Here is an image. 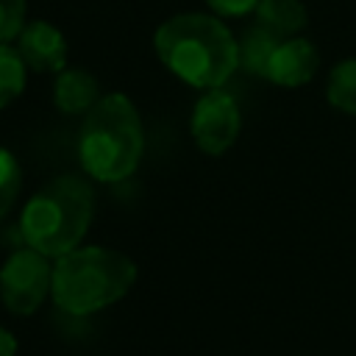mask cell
<instances>
[{
	"mask_svg": "<svg viewBox=\"0 0 356 356\" xmlns=\"http://www.w3.org/2000/svg\"><path fill=\"white\" fill-rule=\"evenodd\" d=\"M161 64L195 89H220L239 67V42L217 14H175L153 36Z\"/></svg>",
	"mask_w": 356,
	"mask_h": 356,
	"instance_id": "obj_1",
	"label": "cell"
},
{
	"mask_svg": "<svg viewBox=\"0 0 356 356\" xmlns=\"http://www.w3.org/2000/svg\"><path fill=\"white\" fill-rule=\"evenodd\" d=\"M145 153V131L136 106L108 92L83 117L78 134V159L89 178L100 184H117L136 172Z\"/></svg>",
	"mask_w": 356,
	"mask_h": 356,
	"instance_id": "obj_2",
	"label": "cell"
},
{
	"mask_svg": "<svg viewBox=\"0 0 356 356\" xmlns=\"http://www.w3.org/2000/svg\"><path fill=\"white\" fill-rule=\"evenodd\" d=\"M136 281V264L103 245L75 248L53 264V300L61 312L86 317L128 295Z\"/></svg>",
	"mask_w": 356,
	"mask_h": 356,
	"instance_id": "obj_3",
	"label": "cell"
},
{
	"mask_svg": "<svg viewBox=\"0 0 356 356\" xmlns=\"http://www.w3.org/2000/svg\"><path fill=\"white\" fill-rule=\"evenodd\" d=\"M95 214V192L78 175H58L44 184L19 214L22 242L47 259L81 245Z\"/></svg>",
	"mask_w": 356,
	"mask_h": 356,
	"instance_id": "obj_4",
	"label": "cell"
},
{
	"mask_svg": "<svg viewBox=\"0 0 356 356\" xmlns=\"http://www.w3.org/2000/svg\"><path fill=\"white\" fill-rule=\"evenodd\" d=\"M53 289V264L33 248L14 250L0 267V298L11 314H33Z\"/></svg>",
	"mask_w": 356,
	"mask_h": 356,
	"instance_id": "obj_5",
	"label": "cell"
},
{
	"mask_svg": "<svg viewBox=\"0 0 356 356\" xmlns=\"http://www.w3.org/2000/svg\"><path fill=\"white\" fill-rule=\"evenodd\" d=\"M242 117L236 100L220 86V89H206L200 100L192 108L189 131L195 145L209 153V156H222L239 136Z\"/></svg>",
	"mask_w": 356,
	"mask_h": 356,
	"instance_id": "obj_6",
	"label": "cell"
},
{
	"mask_svg": "<svg viewBox=\"0 0 356 356\" xmlns=\"http://www.w3.org/2000/svg\"><path fill=\"white\" fill-rule=\"evenodd\" d=\"M17 53L33 72H61L67 67V39L47 19L25 22L17 36Z\"/></svg>",
	"mask_w": 356,
	"mask_h": 356,
	"instance_id": "obj_7",
	"label": "cell"
},
{
	"mask_svg": "<svg viewBox=\"0 0 356 356\" xmlns=\"http://www.w3.org/2000/svg\"><path fill=\"white\" fill-rule=\"evenodd\" d=\"M317 67H320V53L309 39H303V36L281 39L270 58L267 81L286 86V89L303 86L317 75Z\"/></svg>",
	"mask_w": 356,
	"mask_h": 356,
	"instance_id": "obj_8",
	"label": "cell"
},
{
	"mask_svg": "<svg viewBox=\"0 0 356 356\" xmlns=\"http://www.w3.org/2000/svg\"><path fill=\"white\" fill-rule=\"evenodd\" d=\"M100 81L81 67H64L61 72H56V83H53V103L61 114H81L86 117L97 100H100Z\"/></svg>",
	"mask_w": 356,
	"mask_h": 356,
	"instance_id": "obj_9",
	"label": "cell"
},
{
	"mask_svg": "<svg viewBox=\"0 0 356 356\" xmlns=\"http://www.w3.org/2000/svg\"><path fill=\"white\" fill-rule=\"evenodd\" d=\"M256 25L267 28L278 39H292L306 28V6L300 0H259L256 6Z\"/></svg>",
	"mask_w": 356,
	"mask_h": 356,
	"instance_id": "obj_10",
	"label": "cell"
},
{
	"mask_svg": "<svg viewBox=\"0 0 356 356\" xmlns=\"http://www.w3.org/2000/svg\"><path fill=\"white\" fill-rule=\"evenodd\" d=\"M278 36L270 33L267 28L261 25H253L245 31V36L239 39V67L250 75H259V78H267V70H270V58L278 47Z\"/></svg>",
	"mask_w": 356,
	"mask_h": 356,
	"instance_id": "obj_11",
	"label": "cell"
},
{
	"mask_svg": "<svg viewBox=\"0 0 356 356\" xmlns=\"http://www.w3.org/2000/svg\"><path fill=\"white\" fill-rule=\"evenodd\" d=\"M325 97L337 111L356 117V58H345L331 70Z\"/></svg>",
	"mask_w": 356,
	"mask_h": 356,
	"instance_id": "obj_12",
	"label": "cell"
},
{
	"mask_svg": "<svg viewBox=\"0 0 356 356\" xmlns=\"http://www.w3.org/2000/svg\"><path fill=\"white\" fill-rule=\"evenodd\" d=\"M25 78H28V67L17 53V47L0 44V108H6L11 100L22 95Z\"/></svg>",
	"mask_w": 356,
	"mask_h": 356,
	"instance_id": "obj_13",
	"label": "cell"
},
{
	"mask_svg": "<svg viewBox=\"0 0 356 356\" xmlns=\"http://www.w3.org/2000/svg\"><path fill=\"white\" fill-rule=\"evenodd\" d=\"M19 189H22V170L11 156V150L0 147V220L11 211Z\"/></svg>",
	"mask_w": 356,
	"mask_h": 356,
	"instance_id": "obj_14",
	"label": "cell"
},
{
	"mask_svg": "<svg viewBox=\"0 0 356 356\" xmlns=\"http://www.w3.org/2000/svg\"><path fill=\"white\" fill-rule=\"evenodd\" d=\"M25 28V0H0V44H8Z\"/></svg>",
	"mask_w": 356,
	"mask_h": 356,
	"instance_id": "obj_15",
	"label": "cell"
},
{
	"mask_svg": "<svg viewBox=\"0 0 356 356\" xmlns=\"http://www.w3.org/2000/svg\"><path fill=\"white\" fill-rule=\"evenodd\" d=\"M217 17H248L256 11L259 0H206Z\"/></svg>",
	"mask_w": 356,
	"mask_h": 356,
	"instance_id": "obj_16",
	"label": "cell"
},
{
	"mask_svg": "<svg viewBox=\"0 0 356 356\" xmlns=\"http://www.w3.org/2000/svg\"><path fill=\"white\" fill-rule=\"evenodd\" d=\"M0 356H17V337L0 328Z\"/></svg>",
	"mask_w": 356,
	"mask_h": 356,
	"instance_id": "obj_17",
	"label": "cell"
}]
</instances>
